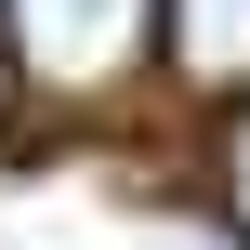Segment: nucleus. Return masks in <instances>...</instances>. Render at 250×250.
I'll return each instance as SVG.
<instances>
[{"mask_svg": "<svg viewBox=\"0 0 250 250\" xmlns=\"http://www.w3.org/2000/svg\"><path fill=\"white\" fill-rule=\"evenodd\" d=\"M158 0H0V53L40 92H105L119 66H145Z\"/></svg>", "mask_w": 250, "mask_h": 250, "instance_id": "obj_1", "label": "nucleus"}, {"mask_svg": "<svg viewBox=\"0 0 250 250\" xmlns=\"http://www.w3.org/2000/svg\"><path fill=\"white\" fill-rule=\"evenodd\" d=\"M185 53L237 79V66H250V0H185Z\"/></svg>", "mask_w": 250, "mask_h": 250, "instance_id": "obj_2", "label": "nucleus"}, {"mask_svg": "<svg viewBox=\"0 0 250 250\" xmlns=\"http://www.w3.org/2000/svg\"><path fill=\"white\" fill-rule=\"evenodd\" d=\"M224 211H237V224H250V119H237V132H224Z\"/></svg>", "mask_w": 250, "mask_h": 250, "instance_id": "obj_3", "label": "nucleus"}, {"mask_svg": "<svg viewBox=\"0 0 250 250\" xmlns=\"http://www.w3.org/2000/svg\"><path fill=\"white\" fill-rule=\"evenodd\" d=\"M0 105H13V53H0Z\"/></svg>", "mask_w": 250, "mask_h": 250, "instance_id": "obj_4", "label": "nucleus"}]
</instances>
